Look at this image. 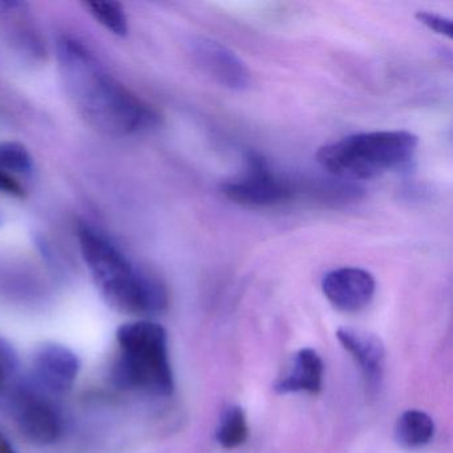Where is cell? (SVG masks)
<instances>
[{
  "label": "cell",
  "instance_id": "7a4b0ae2",
  "mask_svg": "<svg viewBox=\"0 0 453 453\" xmlns=\"http://www.w3.org/2000/svg\"><path fill=\"white\" fill-rule=\"evenodd\" d=\"M78 238L84 262L113 310L157 315L168 309V290L157 277L134 267L113 243L87 225L79 227Z\"/></svg>",
  "mask_w": 453,
  "mask_h": 453
},
{
  "label": "cell",
  "instance_id": "7c38bea8",
  "mask_svg": "<svg viewBox=\"0 0 453 453\" xmlns=\"http://www.w3.org/2000/svg\"><path fill=\"white\" fill-rule=\"evenodd\" d=\"M434 436V420L423 411H405L400 416L395 428L396 441L408 449H416L429 444Z\"/></svg>",
  "mask_w": 453,
  "mask_h": 453
},
{
  "label": "cell",
  "instance_id": "ba28073f",
  "mask_svg": "<svg viewBox=\"0 0 453 453\" xmlns=\"http://www.w3.org/2000/svg\"><path fill=\"white\" fill-rule=\"evenodd\" d=\"M81 370L78 355L57 343H46L34 354V372L39 383L52 394L65 395L73 389Z\"/></svg>",
  "mask_w": 453,
  "mask_h": 453
},
{
  "label": "cell",
  "instance_id": "8fae6325",
  "mask_svg": "<svg viewBox=\"0 0 453 453\" xmlns=\"http://www.w3.org/2000/svg\"><path fill=\"white\" fill-rule=\"evenodd\" d=\"M322 357L312 349H302L294 357L291 367L288 372L278 379L274 389L280 394H293V392H307L317 395L323 386Z\"/></svg>",
  "mask_w": 453,
  "mask_h": 453
},
{
  "label": "cell",
  "instance_id": "9c48e42d",
  "mask_svg": "<svg viewBox=\"0 0 453 453\" xmlns=\"http://www.w3.org/2000/svg\"><path fill=\"white\" fill-rule=\"evenodd\" d=\"M23 436L36 445H51L62 436L63 423L54 405L33 394H23L17 407Z\"/></svg>",
  "mask_w": 453,
  "mask_h": 453
},
{
  "label": "cell",
  "instance_id": "9a60e30c",
  "mask_svg": "<svg viewBox=\"0 0 453 453\" xmlns=\"http://www.w3.org/2000/svg\"><path fill=\"white\" fill-rule=\"evenodd\" d=\"M33 168V157L25 145L12 142L0 144V171L9 174H28Z\"/></svg>",
  "mask_w": 453,
  "mask_h": 453
},
{
  "label": "cell",
  "instance_id": "d6986e66",
  "mask_svg": "<svg viewBox=\"0 0 453 453\" xmlns=\"http://www.w3.org/2000/svg\"><path fill=\"white\" fill-rule=\"evenodd\" d=\"M0 453H17L14 447L10 444L9 439L0 432Z\"/></svg>",
  "mask_w": 453,
  "mask_h": 453
},
{
  "label": "cell",
  "instance_id": "5bb4252c",
  "mask_svg": "<svg viewBox=\"0 0 453 453\" xmlns=\"http://www.w3.org/2000/svg\"><path fill=\"white\" fill-rule=\"evenodd\" d=\"M84 6L111 33L118 36L128 35V19L123 4L119 2H86Z\"/></svg>",
  "mask_w": 453,
  "mask_h": 453
},
{
  "label": "cell",
  "instance_id": "2e32d148",
  "mask_svg": "<svg viewBox=\"0 0 453 453\" xmlns=\"http://www.w3.org/2000/svg\"><path fill=\"white\" fill-rule=\"evenodd\" d=\"M416 19L426 26L428 30L434 31L437 35L445 36V38L452 39L453 28L452 19L442 17L440 14H434L431 12H418L416 14Z\"/></svg>",
  "mask_w": 453,
  "mask_h": 453
},
{
  "label": "cell",
  "instance_id": "8992f818",
  "mask_svg": "<svg viewBox=\"0 0 453 453\" xmlns=\"http://www.w3.org/2000/svg\"><path fill=\"white\" fill-rule=\"evenodd\" d=\"M192 55L198 68L219 86L240 92L250 88V71L224 44L213 39L198 38L193 42Z\"/></svg>",
  "mask_w": 453,
  "mask_h": 453
},
{
  "label": "cell",
  "instance_id": "277c9868",
  "mask_svg": "<svg viewBox=\"0 0 453 453\" xmlns=\"http://www.w3.org/2000/svg\"><path fill=\"white\" fill-rule=\"evenodd\" d=\"M121 352L112 368L118 388L156 396L173 394L174 381L165 328L150 320L127 323L116 334Z\"/></svg>",
  "mask_w": 453,
  "mask_h": 453
},
{
  "label": "cell",
  "instance_id": "5b68a950",
  "mask_svg": "<svg viewBox=\"0 0 453 453\" xmlns=\"http://www.w3.org/2000/svg\"><path fill=\"white\" fill-rule=\"evenodd\" d=\"M222 195L243 206L270 208L293 200V187L280 179L270 168L264 156L257 152L246 155L245 173L240 179L225 182Z\"/></svg>",
  "mask_w": 453,
  "mask_h": 453
},
{
  "label": "cell",
  "instance_id": "30bf717a",
  "mask_svg": "<svg viewBox=\"0 0 453 453\" xmlns=\"http://www.w3.org/2000/svg\"><path fill=\"white\" fill-rule=\"evenodd\" d=\"M336 338L359 365L367 386L379 388L386 367V349L380 339L368 331L349 327L339 328Z\"/></svg>",
  "mask_w": 453,
  "mask_h": 453
},
{
  "label": "cell",
  "instance_id": "ac0fdd59",
  "mask_svg": "<svg viewBox=\"0 0 453 453\" xmlns=\"http://www.w3.org/2000/svg\"><path fill=\"white\" fill-rule=\"evenodd\" d=\"M0 193L4 195L14 196V197H25V188L9 173L0 171Z\"/></svg>",
  "mask_w": 453,
  "mask_h": 453
},
{
  "label": "cell",
  "instance_id": "4fadbf2b",
  "mask_svg": "<svg viewBox=\"0 0 453 453\" xmlns=\"http://www.w3.org/2000/svg\"><path fill=\"white\" fill-rule=\"evenodd\" d=\"M217 441L226 448L234 449L241 447L249 437V426L245 412L240 405H232L225 411L217 428Z\"/></svg>",
  "mask_w": 453,
  "mask_h": 453
},
{
  "label": "cell",
  "instance_id": "3957f363",
  "mask_svg": "<svg viewBox=\"0 0 453 453\" xmlns=\"http://www.w3.org/2000/svg\"><path fill=\"white\" fill-rule=\"evenodd\" d=\"M418 137L407 131H378L351 134L319 148L317 161L333 176L368 180L411 163Z\"/></svg>",
  "mask_w": 453,
  "mask_h": 453
},
{
  "label": "cell",
  "instance_id": "e0dca14e",
  "mask_svg": "<svg viewBox=\"0 0 453 453\" xmlns=\"http://www.w3.org/2000/svg\"><path fill=\"white\" fill-rule=\"evenodd\" d=\"M17 365V357L12 352V347L0 341V387L4 386L6 376L14 370Z\"/></svg>",
  "mask_w": 453,
  "mask_h": 453
},
{
  "label": "cell",
  "instance_id": "52a82bcc",
  "mask_svg": "<svg viewBox=\"0 0 453 453\" xmlns=\"http://www.w3.org/2000/svg\"><path fill=\"white\" fill-rule=\"evenodd\" d=\"M322 291L339 311L357 312L372 301L375 278L360 267H339L322 278Z\"/></svg>",
  "mask_w": 453,
  "mask_h": 453
},
{
  "label": "cell",
  "instance_id": "6da1fadb",
  "mask_svg": "<svg viewBox=\"0 0 453 453\" xmlns=\"http://www.w3.org/2000/svg\"><path fill=\"white\" fill-rule=\"evenodd\" d=\"M58 60L73 104L97 131L127 136L150 131L160 124V115L119 83L81 42L60 39Z\"/></svg>",
  "mask_w": 453,
  "mask_h": 453
}]
</instances>
